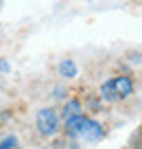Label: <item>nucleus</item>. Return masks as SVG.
I'll use <instances>...</instances> for the list:
<instances>
[{
  "label": "nucleus",
  "instance_id": "obj_8",
  "mask_svg": "<svg viewBox=\"0 0 142 149\" xmlns=\"http://www.w3.org/2000/svg\"><path fill=\"white\" fill-rule=\"evenodd\" d=\"M133 145H136V149H142V132H138L136 140H133Z\"/></svg>",
  "mask_w": 142,
  "mask_h": 149
},
{
  "label": "nucleus",
  "instance_id": "obj_9",
  "mask_svg": "<svg viewBox=\"0 0 142 149\" xmlns=\"http://www.w3.org/2000/svg\"><path fill=\"white\" fill-rule=\"evenodd\" d=\"M0 138H2V132H0Z\"/></svg>",
  "mask_w": 142,
  "mask_h": 149
},
{
  "label": "nucleus",
  "instance_id": "obj_5",
  "mask_svg": "<svg viewBox=\"0 0 142 149\" xmlns=\"http://www.w3.org/2000/svg\"><path fill=\"white\" fill-rule=\"evenodd\" d=\"M57 72H59V77H64V79H74L79 68H77V64H74L72 59H61L59 66H57Z\"/></svg>",
  "mask_w": 142,
  "mask_h": 149
},
{
  "label": "nucleus",
  "instance_id": "obj_10",
  "mask_svg": "<svg viewBox=\"0 0 142 149\" xmlns=\"http://www.w3.org/2000/svg\"><path fill=\"white\" fill-rule=\"evenodd\" d=\"M42 149H48V147H42Z\"/></svg>",
  "mask_w": 142,
  "mask_h": 149
},
{
  "label": "nucleus",
  "instance_id": "obj_4",
  "mask_svg": "<svg viewBox=\"0 0 142 149\" xmlns=\"http://www.w3.org/2000/svg\"><path fill=\"white\" fill-rule=\"evenodd\" d=\"M79 114H83V103L79 101V99H70V101H66L64 107H61V123L70 121V118L79 116Z\"/></svg>",
  "mask_w": 142,
  "mask_h": 149
},
{
  "label": "nucleus",
  "instance_id": "obj_7",
  "mask_svg": "<svg viewBox=\"0 0 142 149\" xmlns=\"http://www.w3.org/2000/svg\"><path fill=\"white\" fill-rule=\"evenodd\" d=\"M11 70V64L7 59H2V57H0V72H9Z\"/></svg>",
  "mask_w": 142,
  "mask_h": 149
},
{
  "label": "nucleus",
  "instance_id": "obj_6",
  "mask_svg": "<svg viewBox=\"0 0 142 149\" xmlns=\"http://www.w3.org/2000/svg\"><path fill=\"white\" fill-rule=\"evenodd\" d=\"M0 149H20V140L15 134H9V136H2L0 138Z\"/></svg>",
  "mask_w": 142,
  "mask_h": 149
},
{
  "label": "nucleus",
  "instance_id": "obj_1",
  "mask_svg": "<svg viewBox=\"0 0 142 149\" xmlns=\"http://www.w3.org/2000/svg\"><path fill=\"white\" fill-rule=\"evenodd\" d=\"M64 134L70 140H74V143H98L105 136V127L96 118L79 114V116L64 123Z\"/></svg>",
  "mask_w": 142,
  "mask_h": 149
},
{
  "label": "nucleus",
  "instance_id": "obj_2",
  "mask_svg": "<svg viewBox=\"0 0 142 149\" xmlns=\"http://www.w3.org/2000/svg\"><path fill=\"white\" fill-rule=\"evenodd\" d=\"M133 79L129 74H114L98 88V99L105 103H120L133 94Z\"/></svg>",
  "mask_w": 142,
  "mask_h": 149
},
{
  "label": "nucleus",
  "instance_id": "obj_3",
  "mask_svg": "<svg viewBox=\"0 0 142 149\" xmlns=\"http://www.w3.org/2000/svg\"><path fill=\"white\" fill-rule=\"evenodd\" d=\"M35 130L42 138H55L61 132V116L55 107H39L35 114Z\"/></svg>",
  "mask_w": 142,
  "mask_h": 149
}]
</instances>
